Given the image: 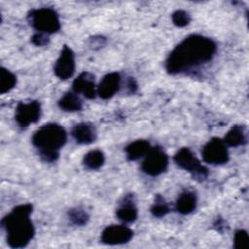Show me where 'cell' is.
<instances>
[{"instance_id": "6da1fadb", "label": "cell", "mask_w": 249, "mask_h": 249, "mask_svg": "<svg viewBox=\"0 0 249 249\" xmlns=\"http://www.w3.org/2000/svg\"><path fill=\"white\" fill-rule=\"evenodd\" d=\"M216 52L217 45L212 39L199 34L190 35L170 52L165 69L171 75L186 73L209 62Z\"/></svg>"}, {"instance_id": "7a4b0ae2", "label": "cell", "mask_w": 249, "mask_h": 249, "mask_svg": "<svg viewBox=\"0 0 249 249\" xmlns=\"http://www.w3.org/2000/svg\"><path fill=\"white\" fill-rule=\"evenodd\" d=\"M32 210L30 203L19 204L1 220L7 243L11 248H23L34 237L35 229L30 219Z\"/></svg>"}, {"instance_id": "3957f363", "label": "cell", "mask_w": 249, "mask_h": 249, "mask_svg": "<svg viewBox=\"0 0 249 249\" xmlns=\"http://www.w3.org/2000/svg\"><path fill=\"white\" fill-rule=\"evenodd\" d=\"M66 140L65 129L54 123L42 125L35 131L31 139L41 159L46 162H53L58 159L59 151L65 145Z\"/></svg>"}, {"instance_id": "277c9868", "label": "cell", "mask_w": 249, "mask_h": 249, "mask_svg": "<svg viewBox=\"0 0 249 249\" xmlns=\"http://www.w3.org/2000/svg\"><path fill=\"white\" fill-rule=\"evenodd\" d=\"M27 19L37 32L50 35L60 29L59 17L52 8L32 9L27 15Z\"/></svg>"}, {"instance_id": "5b68a950", "label": "cell", "mask_w": 249, "mask_h": 249, "mask_svg": "<svg viewBox=\"0 0 249 249\" xmlns=\"http://www.w3.org/2000/svg\"><path fill=\"white\" fill-rule=\"evenodd\" d=\"M175 163L182 169L190 172L196 180H204L208 175V169L201 164L199 160L189 148H181L174 155Z\"/></svg>"}, {"instance_id": "8992f818", "label": "cell", "mask_w": 249, "mask_h": 249, "mask_svg": "<svg viewBox=\"0 0 249 249\" xmlns=\"http://www.w3.org/2000/svg\"><path fill=\"white\" fill-rule=\"evenodd\" d=\"M168 166V156L160 146L151 147L141 164L142 171L150 176L163 173Z\"/></svg>"}, {"instance_id": "52a82bcc", "label": "cell", "mask_w": 249, "mask_h": 249, "mask_svg": "<svg viewBox=\"0 0 249 249\" xmlns=\"http://www.w3.org/2000/svg\"><path fill=\"white\" fill-rule=\"evenodd\" d=\"M225 142L217 137L210 139L202 148L201 155L205 162L218 165L229 161V151Z\"/></svg>"}, {"instance_id": "ba28073f", "label": "cell", "mask_w": 249, "mask_h": 249, "mask_svg": "<svg viewBox=\"0 0 249 249\" xmlns=\"http://www.w3.org/2000/svg\"><path fill=\"white\" fill-rule=\"evenodd\" d=\"M41 116V104L37 100L19 102L16 108L15 120L20 127H27L39 121Z\"/></svg>"}, {"instance_id": "9c48e42d", "label": "cell", "mask_w": 249, "mask_h": 249, "mask_svg": "<svg viewBox=\"0 0 249 249\" xmlns=\"http://www.w3.org/2000/svg\"><path fill=\"white\" fill-rule=\"evenodd\" d=\"M75 67L76 64L74 53L68 46L64 45L61 49L58 58L54 63L53 72L55 76L60 80H67L73 76Z\"/></svg>"}, {"instance_id": "30bf717a", "label": "cell", "mask_w": 249, "mask_h": 249, "mask_svg": "<svg viewBox=\"0 0 249 249\" xmlns=\"http://www.w3.org/2000/svg\"><path fill=\"white\" fill-rule=\"evenodd\" d=\"M133 236V231L124 225H111L101 232V242L107 245H120L128 242Z\"/></svg>"}, {"instance_id": "8fae6325", "label": "cell", "mask_w": 249, "mask_h": 249, "mask_svg": "<svg viewBox=\"0 0 249 249\" xmlns=\"http://www.w3.org/2000/svg\"><path fill=\"white\" fill-rule=\"evenodd\" d=\"M121 76L118 72H111L106 74L98 86L96 87V93L102 99H110L120 89Z\"/></svg>"}, {"instance_id": "7c38bea8", "label": "cell", "mask_w": 249, "mask_h": 249, "mask_svg": "<svg viewBox=\"0 0 249 249\" xmlns=\"http://www.w3.org/2000/svg\"><path fill=\"white\" fill-rule=\"evenodd\" d=\"M72 89L77 94H83L88 99H92L96 94L94 76L89 72L81 73L73 82Z\"/></svg>"}, {"instance_id": "4fadbf2b", "label": "cell", "mask_w": 249, "mask_h": 249, "mask_svg": "<svg viewBox=\"0 0 249 249\" xmlns=\"http://www.w3.org/2000/svg\"><path fill=\"white\" fill-rule=\"evenodd\" d=\"M116 215L118 219L124 223H132L137 219L138 210L134 202L133 195L127 194L124 196L123 201L116 210Z\"/></svg>"}, {"instance_id": "5bb4252c", "label": "cell", "mask_w": 249, "mask_h": 249, "mask_svg": "<svg viewBox=\"0 0 249 249\" xmlns=\"http://www.w3.org/2000/svg\"><path fill=\"white\" fill-rule=\"evenodd\" d=\"M71 134L79 144H90L96 139V129L89 123L77 124L73 126Z\"/></svg>"}, {"instance_id": "9a60e30c", "label": "cell", "mask_w": 249, "mask_h": 249, "mask_svg": "<svg viewBox=\"0 0 249 249\" xmlns=\"http://www.w3.org/2000/svg\"><path fill=\"white\" fill-rule=\"evenodd\" d=\"M196 196L194 192L185 191L178 196L175 203V208L180 214L187 215L196 209Z\"/></svg>"}, {"instance_id": "2e32d148", "label": "cell", "mask_w": 249, "mask_h": 249, "mask_svg": "<svg viewBox=\"0 0 249 249\" xmlns=\"http://www.w3.org/2000/svg\"><path fill=\"white\" fill-rule=\"evenodd\" d=\"M151 149V144L147 140L139 139L131 142L125 147V155L128 160H136L146 156Z\"/></svg>"}, {"instance_id": "e0dca14e", "label": "cell", "mask_w": 249, "mask_h": 249, "mask_svg": "<svg viewBox=\"0 0 249 249\" xmlns=\"http://www.w3.org/2000/svg\"><path fill=\"white\" fill-rule=\"evenodd\" d=\"M223 141L229 147H238L246 143V133L243 125L232 126L225 135Z\"/></svg>"}, {"instance_id": "ac0fdd59", "label": "cell", "mask_w": 249, "mask_h": 249, "mask_svg": "<svg viewBox=\"0 0 249 249\" xmlns=\"http://www.w3.org/2000/svg\"><path fill=\"white\" fill-rule=\"evenodd\" d=\"M58 106L63 111L76 112L82 110L83 102L76 92L68 91L60 97L58 100Z\"/></svg>"}, {"instance_id": "d6986e66", "label": "cell", "mask_w": 249, "mask_h": 249, "mask_svg": "<svg viewBox=\"0 0 249 249\" xmlns=\"http://www.w3.org/2000/svg\"><path fill=\"white\" fill-rule=\"evenodd\" d=\"M104 161L105 156L100 150H91L88 152L83 159L84 165L90 170H96L100 168L104 164Z\"/></svg>"}, {"instance_id": "ffe728a7", "label": "cell", "mask_w": 249, "mask_h": 249, "mask_svg": "<svg viewBox=\"0 0 249 249\" xmlns=\"http://www.w3.org/2000/svg\"><path fill=\"white\" fill-rule=\"evenodd\" d=\"M17 85V77L5 67L0 68V93L4 94L12 90Z\"/></svg>"}, {"instance_id": "44dd1931", "label": "cell", "mask_w": 249, "mask_h": 249, "mask_svg": "<svg viewBox=\"0 0 249 249\" xmlns=\"http://www.w3.org/2000/svg\"><path fill=\"white\" fill-rule=\"evenodd\" d=\"M150 211L153 216L161 218L169 213L170 208H169L168 204L165 202L164 198L160 195H157L156 198H155V202L153 203Z\"/></svg>"}, {"instance_id": "7402d4cb", "label": "cell", "mask_w": 249, "mask_h": 249, "mask_svg": "<svg viewBox=\"0 0 249 249\" xmlns=\"http://www.w3.org/2000/svg\"><path fill=\"white\" fill-rule=\"evenodd\" d=\"M68 218L74 225L84 226L88 223L89 216L83 208L76 207L68 211Z\"/></svg>"}, {"instance_id": "603a6c76", "label": "cell", "mask_w": 249, "mask_h": 249, "mask_svg": "<svg viewBox=\"0 0 249 249\" xmlns=\"http://www.w3.org/2000/svg\"><path fill=\"white\" fill-rule=\"evenodd\" d=\"M249 243V236L245 230H237L233 236V247L235 249H247Z\"/></svg>"}, {"instance_id": "cb8c5ba5", "label": "cell", "mask_w": 249, "mask_h": 249, "mask_svg": "<svg viewBox=\"0 0 249 249\" xmlns=\"http://www.w3.org/2000/svg\"><path fill=\"white\" fill-rule=\"evenodd\" d=\"M173 23L178 27H184L191 21V16L184 10H177L171 16Z\"/></svg>"}, {"instance_id": "d4e9b609", "label": "cell", "mask_w": 249, "mask_h": 249, "mask_svg": "<svg viewBox=\"0 0 249 249\" xmlns=\"http://www.w3.org/2000/svg\"><path fill=\"white\" fill-rule=\"evenodd\" d=\"M49 35L42 33V32H36L31 37V42L38 47H43L49 44Z\"/></svg>"}]
</instances>
